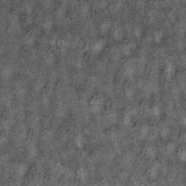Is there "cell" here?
Returning <instances> with one entry per match:
<instances>
[{
    "label": "cell",
    "mask_w": 186,
    "mask_h": 186,
    "mask_svg": "<svg viewBox=\"0 0 186 186\" xmlns=\"http://www.w3.org/2000/svg\"><path fill=\"white\" fill-rule=\"evenodd\" d=\"M159 135H160L161 139L167 140L171 135V130L169 126H165L161 130Z\"/></svg>",
    "instance_id": "obj_18"
},
{
    "label": "cell",
    "mask_w": 186,
    "mask_h": 186,
    "mask_svg": "<svg viewBox=\"0 0 186 186\" xmlns=\"http://www.w3.org/2000/svg\"><path fill=\"white\" fill-rule=\"evenodd\" d=\"M186 124V119H185V115L182 116V117H180V124L183 126H185Z\"/></svg>",
    "instance_id": "obj_30"
},
{
    "label": "cell",
    "mask_w": 186,
    "mask_h": 186,
    "mask_svg": "<svg viewBox=\"0 0 186 186\" xmlns=\"http://www.w3.org/2000/svg\"><path fill=\"white\" fill-rule=\"evenodd\" d=\"M135 89L132 88V87H127L125 89V95L129 99H132L135 96Z\"/></svg>",
    "instance_id": "obj_25"
},
{
    "label": "cell",
    "mask_w": 186,
    "mask_h": 186,
    "mask_svg": "<svg viewBox=\"0 0 186 186\" xmlns=\"http://www.w3.org/2000/svg\"><path fill=\"white\" fill-rule=\"evenodd\" d=\"M103 99L100 96L93 98L90 102V110L93 113H98L103 108Z\"/></svg>",
    "instance_id": "obj_1"
},
{
    "label": "cell",
    "mask_w": 186,
    "mask_h": 186,
    "mask_svg": "<svg viewBox=\"0 0 186 186\" xmlns=\"http://www.w3.org/2000/svg\"><path fill=\"white\" fill-rule=\"evenodd\" d=\"M136 44L132 42V41H130V42L124 44L123 47H122V53L126 57L132 55L133 52L136 50Z\"/></svg>",
    "instance_id": "obj_2"
},
{
    "label": "cell",
    "mask_w": 186,
    "mask_h": 186,
    "mask_svg": "<svg viewBox=\"0 0 186 186\" xmlns=\"http://www.w3.org/2000/svg\"><path fill=\"white\" fill-rule=\"evenodd\" d=\"M24 10H26V12L27 13H30L34 10V7H33L32 4L31 3V2H27V3L24 5Z\"/></svg>",
    "instance_id": "obj_27"
},
{
    "label": "cell",
    "mask_w": 186,
    "mask_h": 186,
    "mask_svg": "<svg viewBox=\"0 0 186 186\" xmlns=\"http://www.w3.org/2000/svg\"><path fill=\"white\" fill-rule=\"evenodd\" d=\"M125 71H126V74H127V75L132 76V74L135 73V68L132 65H131V64L126 65L125 67Z\"/></svg>",
    "instance_id": "obj_26"
},
{
    "label": "cell",
    "mask_w": 186,
    "mask_h": 186,
    "mask_svg": "<svg viewBox=\"0 0 186 186\" xmlns=\"http://www.w3.org/2000/svg\"><path fill=\"white\" fill-rule=\"evenodd\" d=\"M112 36L113 38L117 41H121L123 39L124 36V29L121 26H117L113 28L112 31Z\"/></svg>",
    "instance_id": "obj_6"
},
{
    "label": "cell",
    "mask_w": 186,
    "mask_h": 186,
    "mask_svg": "<svg viewBox=\"0 0 186 186\" xmlns=\"http://www.w3.org/2000/svg\"><path fill=\"white\" fill-rule=\"evenodd\" d=\"M25 23H26V25H27V26H30L31 24L32 21H31V19L30 17H28L27 18H26Z\"/></svg>",
    "instance_id": "obj_31"
},
{
    "label": "cell",
    "mask_w": 186,
    "mask_h": 186,
    "mask_svg": "<svg viewBox=\"0 0 186 186\" xmlns=\"http://www.w3.org/2000/svg\"><path fill=\"white\" fill-rule=\"evenodd\" d=\"M133 35L136 39H141L143 35V29L141 26H136L133 28Z\"/></svg>",
    "instance_id": "obj_22"
},
{
    "label": "cell",
    "mask_w": 186,
    "mask_h": 186,
    "mask_svg": "<svg viewBox=\"0 0 186 186\" xmlns=\"http://www.w3.org/2000/svg\"><path fill=\"white\" fill-rule=\"evenodd\" d=\"M76 175H77V178L79 179L81 181H86L87 179H88L89 177V172L88 170L86 167H80L79 169L77 170V172H76Z\"/></svg>",
    "instance_id": "obj_8"
},
{
    "label": "cell",
    "mask_w": 186,
    "mask_h": 186,
    "mask_svg": "<svg viewBox=\"0 0 186 186\" xmlns=\"http://www.w3.org/2000/svg\"><path fill=\"white\" fill-rule=\"evenodd\" d=\"M105 46H106V41L103 39H98V40L95 41L93 44V45H92V50L95 53H98V52H100L104 49Z\"/></svg>",
    "instance_id": "obj_5"
},
{
    "label": "cell",
    "mask_w": 186,
    "mask_h": 186,
    "mask_svg": "<svg viewBox=\"0 0 186 186\" xmlns=\"http://www.w3.org/2000/svg\"><path fill=\"white\" fill-rule=\"evenodd\" d=\"M144 154L147 159H150V160H154L158 156V150L156 149L154 146L149 145L145 148L144 150Z\"/></svg>",
    "instance_id": "obj_3"
},
{
    "label": "cell",
    "mask_w": 186,
    "mask_h": 186,
    "mask_svg": "<svg viewBox=\"0 0 186 186\" xmlns=\"http://www.w3.org/2000/svg\"><path fill=\"white\" fill-rule=\"evenodd\" d=\"M165 150L167 154H174V153L177 151V150H178V145H177V143H174V142H169V143H168L167 145H166Z\"/></svg>",
    "instance_id": "obj_19"
},
{
    "label": "cell",
    "mask_w": 186,
    "mask_h": 186,
    "mask_svg": "<svg viewBox=\"0 0 186 186\" xmlns=\"http://www.w3.org/2000/svg\"><path fill=\"white\" fill-rule=\"evenodd\" d=\"M150 131V126H148V124H143L139 130V137L141 140H144L146 138V137L149 135Z\"/></svg>",
    "instance_id": "obj_12"
},
{
    "label": "cell",
    "mask_w": 186,
    "mask_h": 186,
    "mask_svg": "<svg viewBox=\"0 0 186 186\" xmlns=\"http://www.w3.org/2000/svg\"><path fill=\"white\" fill-rule=\"evenodd\" d=\"M112 28V21L110 20H105L100 23L99 30L100 34L103 35H106L110 31V30Z\"/></svg>",
    "instance_id": "obj_4"
},
{
    "label": "cell",
    "mask_w": 186,
    "mask_h": 186,
    "mask_svg": "<svg viewBox=\"0 0 186 186\" xmlns=\"http://www.w3.org/2000/svg\"><path fill=\"white\" fill-rule=\"evenodd\" d=\"M28 167L26 164H20L15 168V172L18 177H23L27 173Z\"/></svg>",
    "instance_id": "obj_11"
},
{
    "label": "cell",
    "mask_w": 186,
    "mask_h": 186,
    "mask_svg": "<svg viewBox=\"0 0 186 186\" xmlns=\"http://www.w3.org/2000/svg\"><path fill=\"white\" fill-rule=\"evenodd\" d=\"M132 115L130 113H125V115L124 116L123 119H122V122H123L124 125L125 126H128L132 123Z\"/></svg>",
    "instance_id": "obj_24"
},
{
    "label": "cell",
    "mask_w": 186,
    "mask_h": 186,
    "mask_svg": "<svg viewBox=\"0 0 186 186\" xmlns=\"http://www.w3.org/2000/svg\"><path fill=\"white\" fill-rule=\"evenodd\" d=\"M49 44L51 46H52V47H55V46L58 45V39H57V37L56 36L52 37V38L50 39Z\"/></svg>",
    "instance_id": "obj_29"
},
{
    "label": "cell",
    "mask_w": 186,
    "mask_h": 186,
    "mask_svg": "<svg viewBox=\"0 0 186 186\" xmlns=\"http://www.w3.org/2000/svg\"><path fill=\"white\" fill-rule=\"evenodd\" d=\"M53 27V21L50 18H47L42 23V28L46 31H50Z\"/></svg>",
    "instance_id": "obj_21"
},
{
    "label": "cell",
    "mask_w": 186,
    "mask_h": 186,
    "mask_svg": "<svg viewBox=\"0 0 186 186\" xmlns=\"http://www.w3.org/2000/svg\"><path fill=\"white\" fill-rule=\"evenodd\" d=\"M150 114L154 117H160L162 114V108L159 105H154L150 108Z\"/></svg>",
    "instance_id": "obj_15"
},
{
    "label": "cell",
    "mask_w": 186,
    "mask_h": 186,
    "mask_svg": "<svg viewBox=\"0 0 186 186\" xmlns=\"http://www.w3.org/2000/svg\"><path fill=\"white\" fill-rule=\"evenodd\" d=\"M55 55L53 53H52V52H49L45 57V62L47 65H50V66L53 65L55 63Z\"/></svg>",
    "instance_id": "obj_17"
},
{
    "label": "cell",
    "mask_w": 186,
    "mask_h": 186,
    "mask_svg": "<svg viewBox=\"0 0 186 186\" xmlns=\"http://www.w3.org/2000/svg\"><path fill=\"white\" fill-rule=\"evenodd\" d=\"M165 33L162 30H157L154 34V40L156 44H160L163 41Z\"/></svg>",
    "instance_id": "obj_16"
},
{
    "label": "cell",
    "mask_w": 186,
    "mask_h": 186,
    "mask_svg": "<svg viewBox=\"0 0 186 186\" xmlns=\"http://www.w3.org/2000/svg\"><path fill=\"white\" fill-rule=\"evenodd\" d=\"M176 72V66L174 63H168L166 68V76L168 79H171L174 76Z\"/></svg>",
    "instance_id": "obj_14"
},
{
    "label": "cell",
    "mask_w": 186,
    "mask_h": 186,
    "mask_svg": "<svg viewBox=\"0 0 186 186\" xmlns=\"http://www.w3.org/2000/svg\"><path fill=\"white\" fill-rule=\"evenodd\" d=\"M74 145L78 148H83L86 145V139L82 134L76 135L74 140Z\"/></svg>",
    "instance_id": "obj_7"
},
{
    "label": "cell",
    "mask_w": 186,
    "mask_h": 186,
    "mask_svg": "<svg viewBox=\"0 0 186 186\" xmlns=\"http://www.w3.org/2000/svg\"><path fill=\"white\" fill-rule=\"evenodd\" d=\"M13 74V69L10 65H5L2 69L1 75L2 79H10Z\"/></svg>",
    "instance_id": "obj_10"
},
{
    "label": "cell",
    "mask_w": 186,
    "mask_h": 186,
    "mask_svg": "<svg viewBox=\"0 0 186 186\" xmlns=\"http://www.w3.org/2000/svg\"><path fill=\"white\" fill-rule=\"evenodd\" d=\"M35 145H34V143H29L27 145L28 154V156H31V158H34V156H36L37 153V148Z\"/></svg>",
    "instance_id": "obj_20"
},
{
    "label": "cell",
    "mask_w": 186,
    "mask_h": 186,
    "mask_svg": "<svg viewBox=\"0 0 186 186\" xmlns=\"http://www.w3.org/2000/svg\"><path fill=\"white\" fill-rule=\"evenodd\" d=\"M35 40H36V38H35L34 34H28L23 38V43L26 46L31 47V46L34 45Z\"/></svg>",
    "instance_id": "obj_13"
},
{
    "label": "cell",
    "mask_w": 186,
    "mask_h": 186,
    "mask_svg": "<svg viewBox=\"0 0 186 186\" xmlns=\"http://www.w3.org/2000/svg\"><path fill=\"white\" fill-rule=\"evenodd\" d=\"M122 6V2H115V3H113V4L112 6H111V10H113V12H117L120 9Z\"/></svg>",
    "instance_id": "obj_28"
},
{
    "label": "cell",
    "mask_w": 186,
    "mask_h": 186,
    "mask_svg": "<svg viewBox=\"0 0 186 186\" xmlns=\"http://www.w3.org/2000/svg\"><path fill=\"white\" fill-rule=\"evenodd\" d=\"M177 157L179 159V161L181 162L184 163L186 159V154H185V149L184 148H179L177 150Z\"/></svg>",
    "instance_id": "obj_23"
},
{
    "label": "cell",
    "mask_w": 186,
    "mask_h": 186,
    "mask_svg": "<svg viewBox=\"0 0 186 186\" xmlns=\"http://www.w3.org/2000/svg\"><path fill=\"white\" fill-rule=\"evenodd\" d=\"M159 174V165H153L151 167L148 169V175L150 179H153V180H155L158 178Z\"/></svg>",
    "instance_id": "obj_9"
}]
</instances>
